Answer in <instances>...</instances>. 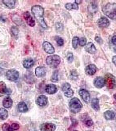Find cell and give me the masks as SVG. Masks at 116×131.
Here are the masks:
<instances>
[{
	"mask_svg": "<svg viewBox=\"0 0 116 131\" xmlns=\"http://www.w3.org/2000/svg\"><path fill=\"white\" fill-rule=\"evenodd\" d=\"M102 11L108 18L116 20V3H108L103 7Z\"/></svg>",
	"mask_w": 116,
	"mask_h": 131,
	"instance_id": "7a4b0ae2",
	"label": "cell"
},
{
	"mask_svg": "<svg viewBox=\"0 0 116 131\" xmlns=\"http://www.w3.org/2000/svg\"><path fill=\"white\" fill-rule=\"evenodd\" d=\"M66 8L68 10H71L73 9V4L72 3H67L65 5Z\"/></svg>",
	"mask_w": 116,
	"mask_h": 131,
	"instance_id": "ab89813d",
	"label": "cell"
},
{
	"mask_svg": "<svg viewBox=\"0 0 116 131\" xmlns=\"http://www.w3.org/2000/svg\"><path fill=\"white\" fill-rule=\"evenodd\" d=\"M83 107V104L79 99L74 97L69 102L70 111L73 113L76 114L80 112Z\"/></svg>",
	"mask_w": 116,
	"mask_h": 131,
	"instance_id": "3957f363",
	"label": "cell"
},
{
	"mask_svg": "<svg viewBox=\"0 0 116 131\" xmlns=\"http://www.w3.org/2000/svg\"><path fill=\"white\" fill-rule=\"evenodd\" d=\"M78 5H77L76 3H73V9H75V10H77L78 9Z\"/></svg>",
	"mask_w": 116,
	"mask_h": 131,
	"instance_id": "7bdbcfd3",
	"label": "cell"
},
{
	"mask_svg": "<svg viewBox=\"0 0 116 131\" xmlns=\"http://www.w3.org/2000/svg\"><path fill=\"white\" fill-rule=\"evenodd\" d=\"M97 24L100 28H105L109 26V25L110 24V23L107 18L105 17H103L100 18L98 20Z\"/></svg>",
	"mask_w": 116,
	"mask_h": 131,
	"instance_id": "7c38bea8",
	"label": "cell"
},
{
	"mask_svg": "<svg viewBox=\"0 0 116 131\" xmlns=\"http://www.w3.org/2000/svg\"><path fill=\"white\" fill-rule=\"evenodd\" d=\"M59 80V72L58 70H55L52 73V76L51 78V81L52 82L56 83Z\"/></svg>",
	"mask_w": 116,
	"mask_h": 131,
	"instance_id": "4316f807",
	"label": "cell"
},
{
	"mask_svg": "<svg viewBox=\"0 0 116 131\" xmlns=\"http://www.w3.org/2000/svg\"><path fill=\"white\" fill-rule=\"evenodd\" d=\"M2 129L3 131H14L11 128V126L8 124L5 123L2 126Z\"/></svg>",
	"mask_w": 116,
	"mask_h": 131,
	"instance_id": "1f68e13d",
	"label": "cell"
},
{
	"mask_svg": "<svg viewBox=\"0 0 116 131\" xmlns=\"http://www.w3.org/2000/svg\"><path fill=\"white\" fill-rule=\"evenodd\" d=\"M91 106L92 108L96 111H98L100 110L99 100L98 98H95L92 99L91 101Z\"/></svg>",
	"mask_w": 116,
	"mask_h": 131,
	"instance_id": "603a6c76",
	"label": "cell"
},
{
	"mask_svg": "<svg viewBox=\"0 0 116 131\" xmlns=\"http://www.w3.org/2000/svg\"><path fill=\"white\" fill-rule=\"evenodd\" d=\"M73 59L74 58H73V54L71 52L68 53L67 55V60L68 62L71 63L73 61Z\"/></svg>",
	"mask_w": 116,
	"mask_h": 131,
	"instance_id": "8d00e7d4",
	"label": "cell"
},
{
	"mask_svg": "<svg viewBox=\"0 0 116 131\" xmlns=\"http://www.w3.org/2000/svg\"><path fill=\"white\" fill-rule=\"evenodd\" d=\"M95 40L98 43H100V44H101L103 42V40L100 37L97 36L95 38Z\"/></svg>",
	"mask_w": 116,
	"mask_h": 131,
	"instance_id": "60d3db41",
	"label": "cell"
},
{
	"mask_svg": "<svg viewBox=\"0 0 116 131\" xmlns=\"http://www.w3.org/2000/svg\"><path fill=\"white\" fill-rule=\"evenodd\" d=\"M35 74L38 78H42L46 74V70L44 67H38L35 70Z\"/></svg>",
	"mask_w": 116,
	"mask_h": 131,
	"instance_id": "e0dca14e",
	"label": "cell"
},
{
	"mask_svg": "<svg viewBox=\"0 0 116 131\" xmlns=\"http://www.w3.org/2000/svg\"><path fill=\"white\" fill-rule=\"evenodd\" d=\"M112 42L113 44L116 45V35H114L112 39Z\"/></svg>",
	"mask_w": 116,
	"mask_h": 131,
	"instance_id": "ee69618b",
	"label": "cell"
},
{
	"mask_svg": "<svg viewBox=\"0 0 116 131\" xmlns=\"http://www.w3.org/2000/svg\"><path fill=\"white\" fill-rule=\"evenodd\" d=\"M13 104V101L10 97H5L3 101L2 104L3 106L5 108H9L12 106Z\"/></svg>",
	"mask_w": 116,
	"mask_h": 131,
	"instance_id": "ffe728a7",
	"label": "cell"
},
{
	"mask_svg": "<svg viewBox=\"0 0 116 131\" xmlns=\"http://www.w3.org/2000/svg\"><path fill=\"white\" fill-rule=\"evenodd\" d=\"M71 85L68 83H63L61 86V89L63 92H65L71 88Z\"/></svg>",
	"mask_w": 116,
	"mask_h": 131,
	"instance_id": "f546056e",
	"label": "cell"
},
{
	"mask_svg": "<svg viewBox=\"0 0 116 131\" xmlns=\"http://www.w3.org/2000/svg\"><path fill=\"white\" fill-rule=\"evenodd\" d=\"M86 74L90 76H92L97 72V67L94 64H89L87 66L85 69Z\"/></svg>",
	"mask_w": 116,
	"mask_h": 131,
	"instance_id": "2e32d148",
	"label": "cell"
},
{
	"mask_svg": "<svg viewBox=\"0 0 116 131\" xmlns=\"http://www.w3.org/2000/svg\"><path fill=\"white\" fill-rule=\"evenodd\" d=\"M42 47L43 49L47 53L52 54H53L55 52L53 46L50 42L47 41L44 42L42 44Z\"/></svg>",
	"mask_w": 116,
	"mask_h": 131,
	"instance_id": "8fae6325",
	"label": "cell"
},
{
	"mask_svg": "<svg viewBox=\"0 0 116 131\" xmlns=\"http://www.w3.org/2000/svg\"><path fill=\"white\" fill-rule=\"evenodd\" d=\"M4 73V70L2 67H0V76H2Z\"/></svg>",
	"mask_w": 116,
	"mask_h": 131,
	"instance_id": "bcb514c9",
	"label": "cell"
},
{
	"mask_svg": "<svg viewBox=\"0 0 116 131\" xmlns=\"http://www.w3.org/2000/svg\"><path fill=\"white\" fill-rule=\"evenodd\" d=\"M18 110L20 112L25 113L28 111L27 105L24 102H20L18 105Z\"/></svg>",
	"mask_w": 116,
	"mask_h": 131,
	"instance_id": "7402d4cb",
	"label": "cell"
},
{
	"mask_svg": "<svg viewBox=\"0 0 116 131\" xmlns=\"http://www.w3.org/2000/svg\"><path fill=\"white\" fill-rule=\"evenodd\" d=\"M77 131V130H74V131Z\"/></svg>",
	"mask_w": 116,
	"mask_h": 131,
	"instance_id": "681fc988",
	"label": "cell"
},
{
	"mask_svg": "<svg viewBox=\"0 0 116 131\" xmlns=\"http://www.w3.org/2000/svg\"><path fill=\"white\" fill-rule=\"evenodd\" d=\"M113 97H114V98L116 100V93L113 95Z\"/></svg>",
	"mask_w": 116,
	"mask_h": 131,
	"instance_id": "c3c4849f",
	"label": "cell"
},
{
	"mask_svg": "<svg viewBox=\"0 0 116 131\" xmlns=\"http://www.w3.org/2000/svg\"><path fill=\"white\" fill-rule=\"evenodd\" d=\"M24 81L28 84H33L35 83V78L31 71H27L24 76Z\"/></svg>",
	"mask_w": 116,
	"mask_h": 131,
	"instance_id": "ba28073f",
	"label": "cell"
},
{
	"mask_svg": "<svg viewBox=\"0 0 116 131\" xmlns=\"http://www.w3.org/2000/svg\"><path fill=\"white\" fill-rule=\"evenodd\" d=\"M72 124H73V125H72L71 127H70V128H71V129L72 127L73 128V127H75L77 125L78 122L76 120L74 119V120L72 121Z\"/></svg>",
	"mask_w": 116,
	"mask_h": 131,
	"instance_id": "b9f144b4",
	"label": "cell"
},
{
	"mask_svg": "<svg viewBox=\"0 0 116 131\" xmlns=\"http://www.w3.org/2000/svg\"><path fill=\"white\" fill-rule=\"evenodd\" d=\"M85 49L87 52L92 54L95 53L97 52V49L96 48L95 46L91 42H89L86 44L85 46Z\"/></svg>",
	"mask_w": 116,
	"mask_h": 131,
	"instance_id": "ac0fdd59",
	"label": "cell"
},
{
	"mask_svg": "<svg viewBox=\"0 0 116 131\" xmlns=\"http://www.w3.org/2000/svg\"><path fill=\"white\" fill-rule=\"evenodd\" d=\"M24 19L27 24L30 27H33L36 25V23L32 17L31 16L30 13L28 12H24L23 15Z\"/></svg>",
	"mask_w": 116,
	"mask_h": 131,
	"instance_id": "52a82bcc",
	"label": "cell"
},
{
	"mask_svg": "<svg viewBox=\"0 0 116 131\" xmlns=\"http://www.w3.org/2000/svg\"><path fill=\"white\" fill-rule=\"evenodd\" d=\"M85 123L86 126L88 127H90L92 126L93 125L94 122L91 119H86Z\"/></svg>",
	"mask_w": 116,
	"mask_h": 131,
	"instance_id": "d590c367",
	"label": "cell"
},
{
	"mask_svg": "<svg viewBox=\"0 0 116 131\" xmlns=\"http://www.w3.org/2000/svg\"><path fill=\"white\" fill-rule=\"evenodd\" d=\"M34 62L31 58H27L24 60L23 63V66L24 68L29 69L32 67L34 66Z\"/></svg>",
	"mask_w": 116,
	"mask_h": 131,
	"instance_id": "d6986e66",
	"label": "cell"
},
{
	"mask_svg": "<svg viewBox=\"0 0 116 131\" xmlns=\"http://www.w3.org/2000/svg\"><path fill=\"white\" fill-rule=\"evenodd\" d=\"M2 2H3V4L5 5L7 7L10 9H13L15 7L16 1H15V0H4V1H2Z\"/></svg>",
	"mask_w": 116,
	"mask_h": 131,
	"instance_id": "cb8c5ba5",
	"label": "cell"
},
{
	"mask_svg": "<svg viewBox=\"0 0 116 131\" xmlns=\"http://www.w3.org/2000/svg\"><path fill=\"white\" fill-rule=\"evenodd\" d=\"M45 91L49 94H53L57 92L58 89L56 85L53 84H49L46 85L45 88Z\"/></svg>",
	"mask_w": 116,
	"mask_h": 131,
	"instance_id": "5bb4252c",
	"label": "cell"
},
{
	"mask_svg": "<svg viewBox=\"0 0 116 131\" xmlns=\"http://www.w3.org/2000/svg\"><path fill=\"white\" fill-rule=\"evenodd\" d=\"M55 27L56 28V30L58 31H60V30H63V25L62 24L60 23H57L55 25Z\"/></svg>",
	"mask_w": 116,
	"mask_h": 131,
	"instance_id": "f35d334b",
	"label": "cell"
},
{
	"mask_svg": "<svg viewBox=\"0 0 116 131\" xmlns=\"http://www.w3.org/2000/svg\"><path fill=\"white\" fill-rule=\"evenodd\" d=\"M79 38L77 36H75L73 38L72 40V46L73 48L76 49L77 48L78 44L79 43Z\"/></svg>",
	"mask_w": 116,
	"mask_h": 131,
	"instance_id": "f1b7e54d",
	"label": "cell"
},
{
	"mask_svg": "<svg viewBox=\"0 0 116 131\" xmlns=\"http://www.w3.org/2000/svg\"><path fill=\"white\" fill-rule=\"evenodd\" d=\"M86 39L85 38H81L79 40V44L81 46H84L86 45Z\"/></svg>",
	"mask_w": 116,
	"mask_h": 131,
	"instance_id": "e575fe53",
	"label": "cell"
},
{
	"mask_svg": "<svg viewBox=\"0 0 116 131\" xmlns=\"http://www.w3.org/2000/svg\"><path fill=\"white\" fill-rule=\"evenodd\" d=\"M19 72L15 69H11L8 70L6 72V77L8 80L16 82L19 78Z\"/></svg>",
	"mask_w": 116,
	"mask_h": 131,
	"instance_id": "8992f818",
	"label": "cell"
},
{
	"mask_svg": "<svg viewBox=\"0 0 116 131\" xmlns=\"http://www.w3.org/2000/svg\"><path fill=\"white\" fill-rule=\"evenodd\" d=\"M41 131H55L56 125L51 123H45L41 125Z\"/></svg>",
	"mask_w": 116,
	"mask_h": 131,
	"instance_id": "9c48e42d",
	"label": "cell"
},
{
	"mask_svg": "<svg viewBox=\"0 0 116 131\" xmlns=\"http://www.w3.org/2000/svg\"><path fill=\"white\" fill-rule=\"evenodd\" d=\"M82 2L81 1H79V0H76L75 1V3H76L77 5H79V4H80Z\"/></svg>",
	"mask_w": 116,
	"mask_h": 131,
	"instance_id": "7dc6e473",
	"label": "cell"
},
{
	"mask_svg": "<svg viewBox=\"0 0 116 131\" xmlns=\"http://www.w3.org/2000/svg\"><path fill=\"white\" fill-rule=\"evenodd\" d=\"M64 95L67 97H71L73 95L74 92L73 90L70 88L67 91L64 92Z\"/></svg>",
	"mask_w": 116,
	"mask_h": 131,
	"instance_id": "d6a6232c",
	"label": "cell"
},
{
	"mask_svg": "<svg viewBox=\"0 0 116 131\" xmlns=\"http://www.w3.org/2000/svg\"><path fill=\"white\" fill-rule=\"evenodd\" d=\"M8 112L6 109L1 108H0V119L2 120H5L8 117Z\"/></svg>",
	"mask_w": 116,
	"mask_h": 131,
	"instance_id": "484cf974",
	"label": "cell"
},
{
	"mask_svg": "<svg viewBox=\"0 0 116 131\" xmlns=\"http://www.w3.org/2000/svg\"><path fill=\"white\" fill-rule=\"evenodd\" d=\"M112 61L113 62V63L116 66V56H113L112 58Z\"/></svg>",
	"mask_w": 116,
	"mask_h": 131,
	"instance_id": "f6af8a7d",
	"label": "cell"
},
{
	"mask_svg": "<svg viewBox=\"0 0 116 131\" xmlns=\"http://www.w3.org/2000/svg\"><path fill=\"white\" fill-rule=\"evenodd\" d=\"M10 31L12 33V34L15 36H18L19 33L18 28L16 26H12L10 28Z\"/></svg>",
	"mask_w": 116,
	"mask_h": 131,
	"instance_id": "836d02e7",
	"label": "cell"
},
{
	"mask_svg": "<svg viewBox=\"0 0 116 131\" xmlns=\"http://www.w3.org/2000/svg\"><path fill=\"white\" fill-rule=\"evenodd\" d=\"M61 62V58L59 56L57 55L49 56L46 58V64L53 68L58 67Z\"/></svg>",
	"mask_w": 116,
	"mask_h": 131,
	"instance_id": "277c9868",
	"label": "cell"
},
{
	"mask_svg": "<svg viewBox=\"0 0 116 131\" xmlns=\"http://www.w3.org/2000/svg\"><path fill=\"white\" fill-rule=\"evenodd\" d=\"M94 83V86L97 88H102L105 85V80L100 77L96 78Z\"/></svg>",
	"mask_w": 116,
	"mask_h": 131,
	"instance_id": "4fadbf2b",
	"label": "cell"
},
{
	"mask_svg": "<svg viewBox=\"0 0 116 131\" xmlns=\"http://www.w3.org/2000/svg\"><path fill=\"white\" fill-rule=\"evenodd\" d=\"M79 95L80 96L83 101L87 104L89 103L90 100V96L88 91L83 89H81L79 91Z\"/></svg>",
	"mask_w": 116,
	"mask_h": 131,
	"instance_id": "30bf717a",
	"label": "cell"
},
{
	"mask_svg": "<svg viewBox=\"0 0 116 131\" xmlns=\"http://www.w3.org/2000/svg\"><path fill=\"white\" fill-rule=\"evenodd\" d=\"M115 115L114 112L113 111H107L104 113V118L107 120H111L114 119Z\"/></svg>",
	"mask_w": 116,
	"mask_h": 131,
	"instance_id": "44dd1931",
	"label": "cell"
},
{
	"mask_svg": "<svg viewBox=\"0 0 116 131\" xmlns=\"http://www.w3.org/2000/svg\"><path fill=\"white\" fill-rule=\"evenodd\" d=\"M105 84L109 89H114L116 87V78L110 73H107L105 76Z\"/></svg>",
	"mask_w": 116,
	"mask_h": 131,
	"instance_id": "5b68a950",
	"label": "cell"
},
{
	"mask_svg": "<svg viewBox=\"0 0 116 131\" xmlns=\"http://www.w3.org/2000/svg\"><path fill=\"white\" fill-rule=\"evenodd\" d=\"M7 88L6 84L3 81H0V97H2L6 94Z\"/></svg>",
	"mask_w": 116,
	"mask_h": 131,
	"instance_id": "d4e9b609",
	"label": "cell"
},
{
	"mask_svg": "<svg viewBox=\"0 0 116 131\" xmlns=\"http://www.w3.org/2000/svg\"><path fill=\"white\" fill-rule=\"evenodd\" d=\"M12 20L15 24L18 25H21V23H22L21 18L17 15H12Z\"/></svg>",
	"mask_w": 116,
	"mask_h": 131,
	"instance_id": "83f0119b",
	"label": "cell"
},
{
	"mask_svg": "<svg viewBox=\"0 0 116 131\" xmlns=\"http://www.w3.org/2000/svg\"><path fill=\"white\" fill-rule=\"evenodd\" d=\"M31 12L34 15V17L39 22L42 28L46 29L48 28L43 15L44 14V9L42 6L39 5H36L32 7L31 9Z\"/></svg>",
	"mask_w": 116,
	"mask_h": 131,
	"instance_id": "6da1fadb",
	"label": "cell"
},
{
	"mask_svg": "<svg viewBox=\"0 0 116 131\" xmlns=\"http://www.w3.org/2000/svg\"><path fill=\"white\" fill-rule=\"evenodd\" d=\"M11 127L12 129L14 131L15 130H17L19 128V125L18 124L13 123L12 124V125H11Z\"/></svg>",
	"mask_w": 116,
	"mask_h": 131,
	"instance_id": "74e56055",
	"label": "cell"
},
{
	"mask_svg": "<svg viewBox=\"0 0 116 131\" xmlns=\"http://www.w3.org/2000/svg\"><path fill=\"white\" fill-rule=\"evenodd\" d=\"M55 40L59 46H63L64 44V40L60 36H55Z\"/></svg>",
	"mask_w": 116,
	"mask_h": 131,
	"instance_id": "4dcf8cb0",
	"label": "cell"
},
{
	"mask_svg": "<svg viewBox=\"0 0 116 131\" xmlns=\"http://www.w3.org/2000/svg\"><path fill=\"white\" fill-rule=\"evenodd\" d=\"M48 100L47 97L45 96L42 95L39 96L38 97L36 100V103L39 106L41 107H43L46 105L48 103Z\"/></svg>",
	"mask_w": 116,
	"mask_h": 131,
	"instance_id": "9a60e30c",
	"label": "cell"
}]
</instances>
